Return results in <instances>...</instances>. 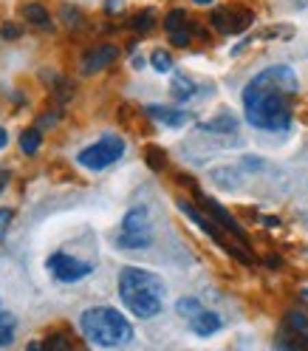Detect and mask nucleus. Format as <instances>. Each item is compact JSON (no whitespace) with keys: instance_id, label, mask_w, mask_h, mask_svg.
I'll return each instance as SVG.
<instances>
[{"instance_id":"obj_26","label":"nucleus","mask_w":308,"mask_h":351,"mask_svg":"<svg viewBox=\"0 0 308 351\" xmlns=\"http://www.w3.org/2000/svg\"><path fill=\"white\" fill-rule=\"evenodd\" d=\"M20 34H23V32H20L17 23H3V26H0V37H3V40H17Z\"/></svg>"},{"instance_id":"obj_25","label":"nucleus","mask_w":308,"mask_h":351,"mask_svg":"<svg viewBox=\"0 0 308 351\" xmlns=\"http://www.w3.org/2000/svg\"><path fill=\"white\" fill-rule=\"evenodd\" d=\"M12 218H14V210L12 207H0V241H3L9 224H12Z\"/></svg>"},{"instance_id":"obj_12","label":"nucleus","mask_w":308,"mask_h":351,"mask_svg":"<svg viewBox=\"0 0 308 351\" xmlns=\"http://www.w3.org/2000/svg\"><path fill=\"white\" fill-rule=\"evenodd\" d=\"M187 323H190V328H192V332H195L198 337H212V335L221 332V326H224L221 315H215L212 309H201V312H195Z\"/></svg>"},{"instance_id":"obj_23","label":"nucleus","mask_w":308,"mask_h":351,"mask_svg":"<svg viewBox=\"0 0 308 351\" xmlns=\"http://www.w3.org/2000/svg\"><path fill=\"white\" fill-rule=\"evenodd\" d=\"M192 32H195V26L190 23L187 29L175 32V34H170V43H172V46H179V49H184V46H190V40H192Z\"/></svg>"},{"instance_id":"obj_18","label":"nucleus","mask_w":308,"mask_h":351,"mask_svg":"<svg viewBox=\"0 0 308 351\" xmlns=\"http://www.w3.org/2000/svg\"><path fill=\"white\" fill-rule=\"evenodd\" d=\"M23 14H26L29 23H34V26H40V29H46V26L51 23L49 9L40 6V3H26V6H23Z\"/></svg>"},{"instance_id":"obj_8","label":"nucleus","mask_w":308,"mask_h":351,"mask_svg":"<svg viewBox=\"0 0 308 351\" xmlns=\"http://www.w3.org/2000/svg\"><path fill=\"white\" fill-rule=\"evenodd\" d=\"M255 23V14L249 9H215L212 26L221 34H240Z\"/></svg>"},{"instance_id":"obj_10","label":"nucleus","mask_w":308,"mask_h":351,"mask_svg":"<svg viewBox=\"0 0 308 351\" xmlns=\"http://www.w3.org/2000/svg\"><path fill=\"white\" fill-rule=\"evenodd\" d=\"M144 114L150 119L167 125V128H184L192 119L190 111H181V108H170V105H144Z\"/></svg>"},{"instance_id":"obj_30","label":"nucleus","mask_w":308,"mask_h":351,"mask_svg":"<svg viewBox=\"0 0 308 351\" xmlns=\"http://www.w3.org/2000/svg\"><path fill=\"white\" fill-rule=\"evenodd\" d=\"M266 261H269V267H280V263H283L277 255H272V258H266Z\"/></svg>"},{"instance_id":"obj_3","label":"nucleus","mask_w":308,"mask_h":351,"mask_svg":"<svg viewBox=\"0 0 308 351\" xmlns=\"http://www.w3.org/2000/svg\"><path fill=\"white\" fill-rule=\"evenodd\" d=\"M79 328L99 348H119L133 337L130 320L119 309H111V306H91V309H85L79 315Z\"/></svg>"},{"instance_id":"obj_2","label":"nucleus","mask_w":308,"mask_h":351,"mask_svg":"<svg viewBox=\"0 0 308 351\" xmlns=\"http://www.w3.org/2000/svg\"><path fill=\"white\" fill-rule=\"evenodd\" d=\"M167 287L156 272H147L139 267H125L119 272V298L130 315L139 320H150L164 309Z\"/></svg>"},{"instance_id":"obj_9","label":"nucleus","mask_w":308,"mask_h":351,"mask_svg":"<svg viewBox=\"0 0 308 351\" xmlns=\"http://www.w3.org/2000/svg\"><path fill=\"white\" fill-rule=\"evenodd\" d=\"M283 351H308V317L300 312H292L285 320V340Z\"/></svg>"},{"instance_id":"obj_24","label":"nucleus","mask_w":308,"mask_h":351,"mask_svg":"<svg viewBox=\"0 0 308 351\" xmlns=\"http://www.w3.org/2000/svg\"><path fill=\"white\" fill-rule=\"evenodd\" d=\"M147 165H150L153 170H162V167H164V153H162L159 147H147Z\"/></svg>"},{"instance_id":"obj_17","label":"nucleus","mask_w":308,"mask_h":351,"mask_svg":"<svg viewBox=\"0 0 308 351\" xmlns=\"http://www.w3.org/2000/svg\"><path fill=\"white\" fill-rule=\"evenodd\" d=\"M40 145H42V134L37 128H26L23 134H20V150H23L26 156H34L40 150Z\"/></svg>"},{"instance_id":"obj_5","label":"nucleus","mask_w":308,"mask_h":351,"mask_svg":"<svg viewBox=\"0 0 308 351\" xmlns=\"http://www.w3.org/2000/svg\"><path fill=\"white\" fill-rule=\"evenodd\" d=\"M122 156H125V142H122L119 136H114V134H107V136H102L99 142L82 147L79 156H77V162H79L85 170L99 173V170H105V167L116 165Z\"/></svg>"},{"instance_id":"obj_32","label":"nucleus","mask_w":308,"mask_h":351,"mask_svg":"<svg viewBox=\"0 0 308 351\" xmlns=\"http://www.w3.org/2000/svg\"><path fill=\"white\" fill-rule=\"evenodd\" d=\"M303 298H308V289H305V292H303Z\"/></svg>"},{"instance_id":"obj_15","label":"nucleus","mask_w":308,"mask_h":351,"mask_svg":"<svg viewBox=\"0 0 308 351\" xmlns=\"http://www.w3.org/2000/svg\"><path fill=\"white\" fill-rule=\"evenodd\" d=\"M14 337H17V320H14V315H9L6 309H0V348L12 346Z\"/></svg>"},{"instance_id":"obj_16","label":"nucleus","mask_w":308,"mask_h":351,"mask_svg":"<svg viewBox=\"0 0 308 351\" xmlns=\"http://www.w3.org/2000/svg\"><path fill=\"white\" fill-rule=\"evenodd\" d=\"M170 94H172V99L184 102V99H190L195 94V82L190 77H184V74H175L172 77V85H170Z\"/></svg>"},{"instance_id":"obj_4","label":"nucleus","mask_w":308,"mask_h":351,"mask_svg":"<svg viewBox=\"0 0 308 351\" xmlns=\"http://www.w3.org/2000/svg\"><path fill=\"white\" fill-rule=\"evenodd\" d=\"M153 244V221L147 207H133L122 218V227L116 235L119 250H147Z\"/></svg>"},{"instance_id":"obj_11","label":"nucleus","mask_w":308,"mask_h":351,"mask_svg":"<svg viewBox=\"0 0 308 351\" xmlns=\"http://www.w3.org/2000/svg\"><path fill=\"white\" fill-rule=\"evenodd\" d=\"M119 57V49L116 46H97L85 54L82 60V74H99L102 69H107L114 60Z\"/></svg>"},{"instance_id":"obj_1","label":"nucleus","mask_w":308,"mask_h":351,"mask_svg":"<svg viewBox=\"0 0 308 351\" xmlns=\"http://www.w3.org/2000/svg\"><path fill=\"white\" fill-rule=\"evenodd\" d=\"M300 91V80L289 65H269L257 71L244 88V117L252 128L280 134L292 128L294 97Z\"/></svg>"},{"instance_id":"obj_7","label":"nucleus","mask_w":308,"mask_h":351,"mask_svg":"<svg viewBox=\"0 0 308 351\" xmlns=\"http://www.w3.org/2000/svg\"><path fill=\"white\" fill-rule=\"evenodd\" d=\"M195 195H198V202H201V207L207 210V218H212V224H215V227H224L227 232H232L235 238H240V244H246V241H249V238H246V230L235 221L232 213H229L221 202H215V199H209V195L198 193V190H195Z\"/></svg>"},{"instance_id":"obj_13","label":"nucleus","mask_w":308,"mask_h":351,"mask_svg":"<svg viewBox=\"0 0 308 351\" xmlns=\"http://www.w3.org/2000/svg\"><path fill=\"white\" fill-rule=\"evenodd\" d=\"M179 210H181V213L190 218V221H192L195 227H201V230H204V232H207V235L215 241V244H221V247H224V238H221V232H218V227L209 221V218H207L201 210H195V207H192L190 202H184V199H179Z\"/></svg>"},{"instance_id":"obj_28","label":"nucleus","mask_w":308,"mask_h":351,"mask_svg":"<svg viewBox=\"0 0 308 351\" xmlns=\"http://www.w3.org/2000/svg\"><path fill=\"white\" fill-rule=\"evenodd\" d=\"M26 351H46V346H42V343H37V340H31V343L26 346Z\"/></svg>"},{"instance_id":"obj_31","label":"nucleus","mask_w":308,"mask_h":351,"mask_svg":"<svg viewBox=\"0 0 308 351\" xmlns=\"http://www.w3.org/2000/svg\"><path fill=\"white\" fill-rule=\"evenodd\" d=\"M192 3H198V6H209L212 0H192Z\"/></svg>"},{"instance_id":"obj_14","label":"nucleus","mask_w":308,"mask_h":351,"mask_svg":"<svg viewBox=\"0 0 308 351\" xmlns=\"http://www.w3.org/2000/svg\"><path fill=\"white\" fill-rule=\"evenodd\" d=\"M201 130H209V134H235V130H238V119L229 111H224V114H218L215 119L201 122Z\"/></svg>"},{"instance_id":"obj_29","label":"nucleus","mask_w":308,"mask_h":351,"mask_svg":"<svg viewBox=\"0 0 308 351\" xmlns=\"http://www.w3.org/2000/svg\"><path fill=\"white\" fill-rule=\"evenodd\" d=\"M6 182H9V173H6V170H0V190L6 187Z\"/></svg>"},{"instance_id":"obj_19","label":"nucleus","mask_w":308,"mask_h":351,"mask_svg":"<svg viewBox=\"0 0 308 351\" xmlns=\"http://www.w3.org/2000/svg\"><path fill=\"white\" fill-rule=\"evenodd\" d=\"M187 26H190V17H187V12H181V9H172V12L164 17L167 34H175V32H181V29H187Z\"/></svg>"},{"instance_id":"obj_6","label":"nucleus","mask_w":308,"mask_h":351,"mask_svg":"<svg viewBox=\"0 0 308 351\" xmlns=\"http://www.w3.org/2000/svg\"><path fill=\"white\" fill-rule=\"evenodd\" d=\"M46 269L60 283H77V280H82V278H88L94 272V263H88L77 255H68V252H51L46 258Z\"/></svg>"},{"instance_id":"obj_27","label":"nucleus","mask_w":308,"mask_h":351,"mask_svg":"<svg viewBox=\"0 0 308 351\" xmlns=\"http://www.w3.org/2000/svg\"><path fill=\"white\" fill-rule=\"evenodd\" d=\"M9 145V134H6V128H0V150H3Z\"/></svg>"},{"instance_id":"obj_22","label":"nucleus","mask_w":308,"mask_h":351,"mask_svg":"<svg viewBox=\"0 0 308 351\" xmlns=\"http://www.w3.org/2000/svg\"><path fill=\"white\" fill-rule=\"evenodd\" d=\"M46 351H74V346H71V340L65 337V335H51L46 343Z\"/></svg>"},{"instance_id":"obj_21","label":"nucleus","mask_w":308,"mask_h":351,"mask_svg":"<svg viewBox=\"0 0 308 351\" xmlns=\"http://www.w3.org/2000/svg\"><path fill=\"white\" fill-rule=\"evenodd\" d=\"M130 26H133L136 32H150L153 26H156V14L153 12H139L133 20H130Z\"/></svg>"},{"instance_id":"obj_20","label":"nucleus","mask_w":308,"mask_h":351,"mask_svg":"<svg viewBox=\"0 0 308 351\" xmlns=\"http://www.w3.org/2000/svg\"><path fill=\"white\" fill-rule=\"evenodd\" d=\"M150 65H153V69H156L159 74H167V71H172V57H170L167 51L156 49V51H153V57H150Z\"/></svg>"}]
</instances>
